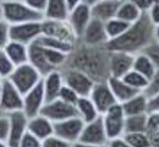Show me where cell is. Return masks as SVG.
Instances as JSON below:
<instances>
[{
    "mask_svg": "<svg viewBox=\"0 0 159 147\" xmlns=\"http://www.w3.org/2000/svg\"><path fill=\"white\" fill-rule=\"evenodd\" d=\"M108 54L104 47H89L77 42L75 48L69 54L65 66L75 67L86 72L96 82L107 81L109 77L108 70Z\"/></svg>",
    "mask_w": 159,
    "mask_h": 147,
    "instance_id": "obj_1",
    "label": "cell"
},
{
    "mask_svg": "<svg viewBox=\"0 0 159 147\" xmlns=\"http://www.w3.org/2000/svg\"><path fill=\"white\" fill-rule=\"evenodd\" d=\"M154 41V25L143 12L137 21L131 23L129 28L118 38L110 39L105 44L107 50L125 52L130 54L141 53L149 43Z\"/></svg>",
    "mask_w": 159,
    "mask_h": 147,
    "instance_id": "obj_2",
    "label": "cell"
},
{
    "mask_svg": "<svg viewBox=\"0 0 159 147\" xmlns=\"http://www.w3.org/2000/svg\"><path fill=\"white\" fill-rule=\"evenodd\" d=\"M2 20L9 25H17L23 22L42 21L43 14L30 7L23 0H2L0 2Z\"/></svg>",
    "mask_w": 159,
    "mask_h": 147,
    "instance_id": "obj_3",
    "label": "cell"
},
{
    "mask_svg": "<svg viewBox=\"0 0 159 147\" xmlns=\"http://www.w3.org/2000/svg\"><path fill=\"white\" fill-rule=\"evenodd\" d=\"M23 96L42 80V75L30 63L15 66L7 77Z\"/></svg>",
    "mask_w": 159,
    "mask_h": 147,
    "instance_id": "obj_4",
    "label": "cell"
},
{
    "mask_svg": "<svg viewBox=\"0 0 159 147\" xmlns=\"http://www.w3.org/2000/svg\"><path fill=\"white\" fill-rule=\"evenodd\" d=\"M61 70L64 85L72 88L80 97H88L89 92L94 85V80L91 79L86 72L81 71L79 69L64 66Z\"/></svg>",
    "mask_w": 159,
    "mask_h": 147,
    "instance_id": "obj_5",
    "label": "cell"
},
{
    "mask_svg": "<svg viewBox=\"0 0 159 147\" xmlns=\"http://www.w3.org/2000/svg\"><path fill=\"white\" fill-rule=\"evenodd\" d=\"M102 120L104 129L108 136V140L120 137L124 135V124H125V114L120 103L111 105L105 113L102 114Z\"/></svg>",
    "mask_w": 159,
    "mask_h": 147,
    "instance_id": "obj_6",
    "label": "cell"
},
{
    "mask_svg": "<svg viewBox=\"0 0 159 147\" xmlns=\"http://www.w3.org/2000/svg\"><path fill=\"white\" fill-rule=\"evenodd\" d=\"M40 26H42V34H44V36L58 38V39L74 43V44L77 43V37L75 36L67 20L43 19L40 22Z\"/></svg>",
    "mask_w": 159,
    "mask_h": 147,
    "instance_id": "obj_7",
    "label": "cell"
},
{
    "mask_svg": "<svg viewBox=\"0 0 159 147\" xmlns=\"http://www.w3.org/2000/svg\"><path fill=\"white\" fill-rule=\"evenodd\" d=\"M39 114L49 119L52 123H58L61 120L76 117L77 112H76V107L74 104L66 103L60 98H57L50 102H45L40 109Z\"/></svg>",
    "mask_w": 159,
    "mask_h": 147,
    "instance_id": "obj_8",
    "label": "cell"
},
{
    "mask_svg": "<svg viewBox=\"0 0 159 147\" xmlns=\"http://www.w3.org/2000/svg\"><path fill=\"white\" fill-rule=\"evenodd\" d=\"M0 107L7 114L11 112L22 110L23 105V96L19 92V90L11 84V81L5 77L0 81Z\"/></svg>",
    "mask_w": 159,
    "mask_h": 147,
    "instance_id": "obj_9",
    "label": "cell"
},
{
    "mask_svg": "<svg viewBox=\"0 0 159 147\" xmlns=\"http://www.w3.org/2000/svg\"><path fill=\"white\" fill-rule=\"evenodd\" d=\"M42 21L23 22L17 25H10L9 36L10 41L20 42L22 44H31L42 34Z\"/></svg>",
    "mask_w": 159,
    "mask_h": 147,
    "instance_id": "obj_10",
    "label": "cell"
},
{
    "mask_svg": "<svg viewBox=\"0 0 159 147\" xmlns=\"http://www.w3.org/2000/svg\"><path fill=\"white\" fill-rule=\"evenodd\" d=\"M54 124V135L62 139L64 141H67L70 144L77 142L80 135L82 132V129L84 125V122L80 117H72L65 120H61Z\"/></svg>",
    "mask_w": 159,
    "mask_h": 147,
    "instance_id": "obj_11",
    "label": "cell"
},
{
    "mask_svg": "<svg viewBox=\"0 0 159 147\" xmlns=\"http://www.w3.org/2000/svg\"><path fill=\"white\" fill-rule=\"evenodd\" d=\"M9 118V134L6 144L9 147H19L22 136L27 131L28 118L22 110H16L7 113Z\"/></svg>",
    "mask_w": 159,
    "mask_h": 147,
    "instance_id": "obj_12",
    "label": "cell"
},
{
    "mask_svg": "<svg viewBox=\"0 0 159 147\" xmlns=\"http://www.w3.org/2000/svg\"><path fill=\"white\" fill-rule=\"evenodd\" d=\"M109 52V50H108ZM135 54L113 50L108 54V70L109 77H124L130 70H132Z\"/></svg>",
    "mask_w": 159,
    "mask_h": 147,
    "instance_id": "obj_13",
    "label": "cell"
},
{
    "mask_svg": "<svg viewBox=\"0 0 159 147\" xmlns=\"http://www.w3.org/2000/svg\"><path fill=\"white\" fill-rule=\"evenodd\" d=\"M88 97L91 98V101L93 102V104L96 105V108L99 112L100 115L103 113H105L111 105L118 103L107 81L94 82Z\"/></svg>",
    "mask_w": 159,
    "mask_h": 147,
    "instance_id": "obj_14",
    "label": "cell"
},
{
    "mask_svg": "<svg viewBox=\"0 0 159 147\" xmlns=\"http://www.w3.org/2000/svg\"><path fill=\"white\" fill-rule=\"evenodd\" d=\"M77 142L91 144V145H107L108 144V136L104 129L102 115L98 117L97 119H94L93 122L84 123Z\"/></svg>",
    "mask_w": 159,
    "mask_h": 147,
    "instance_id": "obj_15",
    "label": "cell"
},
{
    "mask_svg": "<svg viewBox=\"0 0 159 147\" xmlns=\"http://www.w3.org/2000/svg\"><path fill=\"white\" fill-rule=\"evenodd\" d=\"M108 41L109 39L105 33L104 22L93 19V17L88 22L87 27L84 28L81 38L79 39L80 43L89 45V47H104Z\"/></svg>",
    "mask_w": 159,
    "mask_h": 147,
    "instance_id": "obj_16",
    "label": "cell"
},
{
    "mask_svg": "<svg viewBox=\"0 0 159 147\" xmlns=\"http://www.w3.org/2000/svg\"><path fill=\"white\" fill-rule=\"evenodd\" d=\"M45 103L43 84L40 80L34 87H32L27 93L23 94V105L22 112L27 115V118H32L38 115L42 107Z\"/></svg>",
    "mask_w": 159,
    "mask_h": 147,
    "instance_id": "obj_17",
    "label": "cell"
},
{
    "mask_svg": "<svg viewBox=\"0 0 159 147\" xmlns=\"http://www.w3.org/2000/svg\"><path fill=\"white\" fill-rule=\"evenodd\" d=\"M92 19V14H91V6L80 2L79 5H76L75 7H72L69 11V16H67V22L70 25V27L72 28L75 36L77 37V42L81 38L84 28L87 27L88 22Z\"/></svg>",
    "mask_w": 159,
    "mask_h": 147,
    "instance_id": "obj_18",
    "label": "cell"
},
{
    "mask_svg": "<svg viewBox=\"0 0 159 147\" xmlns=\"http://www.w3.org/2000/svg\"><path fill=\"white\" fill-rule=\"evenodd\" d=\"M43 91L45 102H50L59 97V92L61 87L64 86V80L61 75V70H53L45 76L42 77Z\"/></svg>",
    "mask_w": 159,
    "mask_h": 147,
    "instance_id": "obj_19",
    "label": "cell"
},
{
    "mask_svg": "<svg viewBox=\"0 0 159 147\" xmlns=\"http://www.w3.org/2000/svg\"><path fill=\"white\" fill-rule=\"evenodd\" d=\"M28 63L39 72L42 77L45 76L47 74H49L53 70H58V69H54L50 64L48 63V60L44 55L43 48L36 42L28 44Z\"/></svg>",
    "mask_w": 159,
    "mask_h": 147,
    "instance_id": "obj_20",
    "label": "cell"
},
{
    "mask_svg": "<svg viewBox=\"0 0 159 147\" xmlns=\"http://www.w3.org/2000/svg\"><path fill=\"white\" fill-rule=\"evenodd\" d=\"M27 131H30L32 135L43 141L47 137L54 135V124L42 114H38L36 117L28 118Z\"/></svg>",
    "mask_w": 159,
    "mask_h": 147,
    "instance_id": "obj_21",
    "label": "cell"
},
{
    "mask_svg": "<svg viewBox=\"0 0 159 147\" xmlns=\"http://www.w3.org/2000/svg\"><path fill=\"white\" fill-rule=\"evenodd\" d=\"M107 82L109 85V87H110L118 103H124L139 93V91L134 90L131 86H129L122 79H119V77H111L110 76V77H108Z\"/></svg>",
    "mask_w": 159,
    "mask_h": 147,
    "instance_id": "obj_22",
    "label": "cell"
},
{
    "mask_svg": "<svg viewBox=\"0 0 159 147\" xmlns=\"http://www.w3.org/2000/svg\"><path fill=\"white\" fill-rule=\"evenodd\" d=\"M120 2L110 0H99L93 6H91V14L93 19L105 22L116 16V11Z\"/></svg>",
    "mask_w": 159,
    "mask_h": 147,
    "instance_id": "obj_23",
    "label": "cell"
},
{
    "mask_svg": "<svg viewBox=\"0 0 159 147\" xmlns=\"http://www.w3.org/2000/svg\"><path fill=\"white\" fill-rule=\"evenodd\" d=\"M4 52L9 57L10 62L14 64V66L28 63V45L26 44L15 41H9V43L4 47Z\"/></svg>",
    "mask_w": 159,
    "mask_h": 147,
    "instance_id": "obj_24",
    "label": "cell"
},
{
    "mask_svg": "<svg viewBox=\"0 0 159 147\" xmlns=\"http://www.w3.org/2000/svg\"><path fill=\"white\" fill-rule=\"evenodd\" d=\"M69 11L70 9L65 0H48L43 16L49 20H67Z\"/></svg>",
    "mask_w": 159,
    "mask_h": 147,
    "instance_id": "obj_25",
    "label": "cell"
},
{
    "mask_svg": "<svg viewBox=\"0 0 159 147\" xmlns=\"http://www.w3.org/2000/svg\"><path fill=\"white\" fill-rule=\"evenodd\" d=\"M122 107L125 117L127 115H136L147 113V96L143 92H139L130 99L124 103H120Z\"/></svg>",
    "mask_w": 159,
    "mask_h": 147,
    "instance_id": "obj_26",
    "label": "cell"
},
{
    "mask_svg": "<svg viewBox=\"0 0 159 147\" xmlns=\"http://www.w3.org/2000/svg\"><path fill=\"white\" fill-rule=\"evenodd\" d=\"M75 107H76L77 117H80L84 123L93 122L94 119L100 117L99 112L97 110L96 105L93 104L89 97H79Z\"/></svg>",
    "mask_w": 159,
    "mask_h": 147,
    "instance_id": "obj_27",
    "label": "cell"
},
{
    "mask_svg": "<svg viewBox=\"0 0 159 147\" xmlns=\"http://www.w3.org/2000/svg\"><path fill=\"white\" fill-rule=\"evenodd\" d=\"M142 14L143 12L139 10L135 4H132L129 0H124V1H121L119 4V7H118L115 17L127 22V23H134V22L137 21L141 17Z\"/></svg>",
    "mask_w": 159,
    "mask_h": 147,
    "instance_id": "obj_28",
    "label": "cell"
},
{
    "mask_svg": "<svg viewBox=\"0 0 159 147\" xmlns=\"http://www.w3.org/2000/svg\"><path fill=\"white\" fill-rule=\"evenodd\" d=\"M132 70L139 72L141 75H143L146 79L151 80L157 70V67L154 66V64L151 62V59L143 54V53H137L134 57V64H132Z\"/></svg>",
    "mask_w": 159,
    "mask_h": 147,
    "instance_id": "obj_29",
    "label": "cell"
},
{
    "mask_svg": "<svg viewBox=\"0 0 159 147\" xmlns=\"http://www.w3.org/2000/svg\"><path fill=\"white\" fill-rule=\"evenodd\" d=\"M34 42L38 43L42 47L50 48V49H55V50H59V52L66 53V54H70V53L72 52V49L75 48V44H74V43L65 42V41H61V39H58V38H53V37L44 36V34H40Z\"/></svg>",
    "mask_w": 159,
    "mask_h": 147,
    "instance_id": "obj_30",
    "label": "cell"
},
{
    "mask_svg": "<svg viewBox=\"0 0 159 147\" xmlns=\"http://www.w3.org/2000/svg\"><path fill=\"white\" fill-rule=\"evenodd\" d=\"M147 126V113L127 115L125 117L124 124V134L126 132H146Z\"/></svg>",
    "mask_w": 159,
    "mask_h": 147,
    "instance_id": "obj_31",
    "label": "cell"
},
{
    "mask_svg": "<svg viewBox=\"0 0 159 147\" xmlns=\"http://www.w3.org/2000/svg\"><path fill=\"white\" fill-rule=\"evenodd\" d=\"M131 23L122 21L118 17H113L110 20L104 22V28H105V33L108 36V39H114L118 38L119 36H121L130 26Z\"/></svg>",
    "mask_w": 159,
    "mask_h": 147,
    "instance_id": "obj_32",
    "label": "cell"
},
{
    "mask_svg": "<svg viewBox=\"0 0 159 147\" xmlns=\"http://www.w3.org/2000/svg\"><path fill=\"white\" fill-rule=\"evenodd\" d=\"M126 84L129 86H131L134 90L139 91V92H143L147 86H148V82L149 80L146 79L143 75H141L139 72L135 71V70H130L124 77H121Z\"/></svg>",
    "mask_w": 159,
    "mask_h": 147,
    "instance_id": "obj_33",
    "label": "cell"
},
{
    "mask_svg": "<svg viewBox=\"0 0 159 147\" xmlns=\"http://www.w3.org/2000/svg\"><path fill=\"white\" fill-rule=\"evenodd\" d=\"M122 137L131 147H151L147 132H126Z\"/></svg>",
    "mask_w": 159,
    "mask_h": 147,
    "instance_id": "obj_34",
    "label": "cell"
},
{
    "mask_svg": "<svg viewBox=\"0 0 159 147\" xmlns=\"http://www.w3.org/2000/svg\"><path fill=\"white\" fill-rule=\"evenodd\" d=\"M14 67H15L14 64L10 62V59L6 55V53L4 52V49H0V77L1 79L9 77V75L14 70Z\"/></svg>",
    "mask_w": 159,
    "mask_h": 147,
    "instance_id": "obj_35",
    "label": "cell"
},
{
    "mask_svg": "<svg viewBox=\"0 0 159 147\" xmlns=\"http://www.w3.org/2000/svg\"><path fill=\"white\" fill-rule=\"evenodd\" d=\"M141 53L146 54L151 59V62L154 64V66L157 69H159V43L158 42L153 41L152 43H149Z\"/></svg>",
    "mask_w": 159,
    "mask_h": 147,
    "instance_id": "obj_36",
    "label": "cell"
},
{
    "mask_svg": "<svg viewBox=\"0 0 159 147\" xmlns=\"http://www.w3.org/2000/svg\"><path fill=\"white\" fill-rule=\"evenodd\" d=\"M79 94L72 90V88H70L69 86H66V85H64L62 87H61V90H60L59 92V97L61 101H64V102H66V103H70V104H76V102H77V99H79Z\"/></svg>",
    "mask_w": 159,
    "mask_h": 147,
    "instance_id": "obj_37",
    "label": "cell"
},
{
    "mask_svg": "<svg viewBox=\"0 0 159 147\" xmlns=\"http://www.w3.org/2000/svg\"><path fill=\"white\" fill-rule=\"evenodd\" d=\"M19 147H42V141L30 131H26L21 139Z\"/></svg>",
    "mask_w": 159,
    "mask_h": 147,
    "instance_id": "obj_38",
    "label": "cell"
},
{
    "mask_svg": "<svg viewBox=\"0 0 159 147\" xmlns=\"http://www.w3.org/2000/svg\"><path fill=\"white\" fill-rule=\"evenodd\" d=\"M42 147H72V144L64 141L55 135H52L42 141Z\"/></svg>",
    "mask_w": 159,
    "mask_h": 147,
    "instance_id": "obj_39",
    "label": "cell"
},
{
    "mask_svg": "<svg viewBox=\"0 0 159 147\" xmlns=\"http://www.w3.org/2000/svg\"><path fill=\"white\" fill-rule=\"evenodd\" d=\"M156 131H159V113H147L146 132L152 134Z\"/></svg>",
    "mask_w": 159,
    "mask_h": 147,
    "instance_id": "obj_40",
    "label": "cell"
},
{
    "mask_svg": "<svg viewBox=\"0 0 159 147\" xmlns=\"http://www.w3.org/2000/svg\"><path fill=\"white\" fill-rule=\"evenodd\" d=\"M158 92H159V69H157L156 72H154V75H153V77L149 80L147 88L143 91V93L147 97H149V96L156 94Z\"/></svg>",
    "mask_w": 159,
    "mask_h": 147,
    "instance_id": "obj_41",
    "label": "cell"
},
{
    "mask_svg": "<svg viewBox=\"0 0 159 147\" xmlns=\"http://www.w3.org/2000/svg\"><path fill=\"white\" fill-rule=\"evenodd\" d=\"M9 28H10V25L1 19L0 20V49H4V47L10 41Z\"/></svg>",
    "mask_w": 159,
    "mask_h": 147,
    "instance_id": "obj_42",
    "label": "cell"
},
{
    "mask_svg": "<svg viewBox=\"0 0 159 147\" xmlns=\"http://www.w3.org/2000/svg\"><path fill=\"white\" fill-rule=\"evenodd\" d=\"M147 113H159V92L147 97Z\"/></svg>",
    "mask_w": 159,
    "mask_h": 147,
    "instance_id": "obj_43",
    "label": "cell"
},
{
    "mask_svg": "<svg viewBox=\"0 0 159 147\" xmlns=\"http://www.w3.org/2000/svg\"><path fill=\"white\" fill-rule=\"evenodd\" d=\"M148 19L151 20V22L156 26V25H159V1H154V4L148 9V11L146 12Z\"/></svg>",
    "mask_w": 159,
    "mask_h": 147,
    "instance_id": "obj_44",
    "label": "cell"
},
{
    "mask_svg": "<svg viewBox=\"0 0 159 147\" xmlns=\"http://www.w3.org/2000/svg\"><path fill=\"white\" fill-rule=\"evenodd\" d=\"M7 134H9V118L6 114V115L0 117V141L6 142Z\"/></svg>",
    "mask_w": 159,
    "mask_h": 147,
    "instance_id": "obj_45",
    "label": "cell"
},
{
    "mask_svg": "<svg viewBox=\"0 0 159 147\" xmlns=\"http://www.w3.org/2000/svg\"><path fill=\"white\" fill-rule=\"evenodd\" d=\"M23 1L30 7H32L36 11H39L42 14H43V11H44V9L47 6V2H48V0H23Z\"/></svg>",
    "mask_w": 159,
    "mask_h": 147,
    "instance_id": "obj_46",
    "label": "cell"
},
{
    "mask_svg": "<svg viewBox=\"0 0 159 147\" xmlns=\"http://www.w3.org/2000/svg\"><path fill=\"white\" fill-rule=\"evenodd\" d=\"M129 1H131L132 4H135L142 12H147L148 9L154 4L156 0H129Z\"/></svg>",
    "mask_w": 159,
    "mask_h": 147,
    "instance_id": "obj_47",
    "label": "cell"
},
{
    "mask_svg": "<svg viewBox=\"0 0 159 147\" xmlns=\"http://www.w3.org/2000/svg\"><path fill=\"white\" fill-rule=\"evenodd\" d=\"M108 147H131L127 142L126 140L120 136V137H115V139H111V140H108V144H107Z\"/></svg>",
    "mask_w": 159,
    "mask_h": 147,
    "instance_id": "obj_48",
    "label": "cell"
},
{
    "mask_svg": "<svg viewBox=\"0 0 159 147\" xmlns=\"http://www.w3.org/2000/svg\"><path fill=\"white\" fill-rule=\"evenodd\" d=\"M149 136V144L151 147H159V131L148 134Z\"/></svg>",
    "mask_w": 159,
    "mask_h": 147,
    "instance_id": "obj_49",
    "label": "cell"
},
{
    "mask_svg": "<svg viewBox=\"0 0 159 147\" xmlns=\"http://www.w3.org/2000/svg\"><path fill=\"white\" fill-rule=\"evenodd\" d=\"M72 147H108V146H107V145H91V144L75 142V144H72Z\"/></svg>",
    "mask_w": 159,
    "mask_h": 147,
    "instance_id": "obj_50",
    "label": "cell"
},
{
    "mask_svg": "<svg viewBox=\"0 0 159 147\" xmlns=\"http://www.w3.org/2000/svg\"><path fill=\"white\" fill-rule=\"evenodd\" d=\"M66 1V4H67V6H69V9L71 10L72 7H75L76 5H79L80 2H81V0H65Z\"/></svg>",
    "mask_w": 159,
    "mask_h": 147,
    "instance_id": "obj_51",
    "label": "cell"
},
{
    "mask_svg": "<svg viewBox=\"0 0 159 147\" xmlns=\"http://www.w3.org/2000/svg\"><path fill=\"white\" fill-rule=\"evenodd\" d=\"M154 41L159 43V25L154 26Z\"/></svg>",
    "mask_w": 159,
    "mask_h": 147,
    "instance_id": "obj_52",
    "label": "cell"
},
{
    "mask_svg": "<svg viewBox=\"0 0 159 147\" xmlns=\"http://www.w3.org/2000/svg\"><path fill=\"white\" fill-rule=\"evenodd\" d=\"M99 0H81V2L82 4H86V5H88V6H93L96 2H98Z\"/></svg>",
    "mask_w": 159,
    "mask_h": 147,
    "instance_id": "obj_53",
    "label": "cell"
},
{
    "mask_svg": "<svg viewBox=\"0 0 159 147\" xmlns=\"http://www.w3.org/2000/svg\"><path fill=\"white\" fill-rule=\"evenodd\" d=\"M0 147H9V146H7V144L5 141H0Z\"/></svg>",
    "mask_w": 159,
    "mask_h": 147,
    "instance_id": "obj_54",
    "label": "cell"
},
{
    "mask_svg": "<svg viewBox=\"0 0 159 147\" xmlns=\"http://www.w3.org/2000/svg\"><path fill=\"white\" fill-rule=\"evenodd\" d=\"M2 115H6V113H5V112L1 109V107H0V117H2Z\"/></svg>",
    "mask_w": 159,
    "mask_h": 147,
    "instance_id": "obj_55",
    "label": "cell"
},
{
    "mask_svg": "<svg viewBox=\"0 0 159 147\" xmlns=\"http://www.w3.org/2000/svg\"><path fill=\"white\" fill-rule=\"evenodd\" d=\"M110 1H116V2H121V1H124V0H110Z\"/></svg>",
    "mask_w": 159,
    "mask_h": 147,
    "instance_id": "obj_56",
    "label": "cell"
},
{
    "mask_svg": "<svg viewBox=\"0 0 159 147\" xmlns=\"http://www.w3.org/2000/svg\"><path fill=\"white\" fill-rule=\"evenodd\" d=\"M2 19V16H1V9H0V20Z\"/></svg>",
    "mask_w": 159,
    "mask_h": 147,
    "instance_id": "obj_57",
    "label": "cell"
},
{
    "mask_svg": "<svg viewBox=\"0 0 159 147\" xmlns=\"http://www.w3.org/2000/svg\"><path fill=\"white\" fill-rule=\"evenodd\" d=\"M0 81H1V80H0ZM0 87H1V84H0Z\"/></svg>",
    "mask_w": 159,
    "mask_h": 147,
    "instance_id": "obj_58",
    "label": "cell"
},
{
    "mask_svg": "<svg viewBox=\"0 0 159 147\" xmlns=\"http://www.w3.org/2000/svg\"><path fill=\"white\" fill-rule=\"evenodd\" d=\"M0 80H1V77H0Z\"/></svg>",
    "mask_w": 159,
    "mask_h": 147,
    "instance_id": "obj_59",
    "label": "cell"
},
{
    "mask_svg": "<svg viewBox=\"0 0 159 147\" xmlns=\"http://www.w3.org/2000/svg\"><path fill=\"white\" fill-rule=\"evenodd\" d=\"M0 2H1V0H0Z\"/></svg>",
    "mask_w": 159,
    "mask_h": 147,
    "instance_id": "obj_60",
    "label": "cell"
},
{
    "mask_svg": "<svg viewBox=\"0 0 159 147\" xmlns=\"http://www.w3.org/2000/svg\"><path fill=\"white\" fill-rule=\"evenodd\" d=\"M157 1H159V0H157Z\"/></svg>",
    "mask_w": 159,
    "mask_h": 147,
    "instance_id": "obj_61",
    "label": "cell"
},
{
    "mask_svg": "<svg viewBox=\"0 0 159 147\" xmlns=\"http://www.w3.org/2000/svg\"><path fill=\"white\" fill-rule=\"evenodd\" d=\"M1 1H2V0H1Z\"/></svg>",
    "mask_w": 159,
    "mask_h": 147,
    "instance_id": "obj_62",
    "label": "cell"
}]
</instances>
